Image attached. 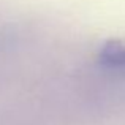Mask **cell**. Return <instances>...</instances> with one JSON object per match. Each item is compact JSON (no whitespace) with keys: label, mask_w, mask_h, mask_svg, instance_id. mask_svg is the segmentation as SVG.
<instances>
[{"label":"cell","mask_w":125,"mask_h":125,"mask_svg":"<svg viewBox=\"0 0 125 125\" xmlns=\"http://www.w3.org/2000/svg\"><path fill=\"white\" fill-rule=\"evenodd\" d=\"M97 62L113 71H125V38H109L97 51Z\"/></svg>","instance_id":"6da1fadb"}]
</instances>
